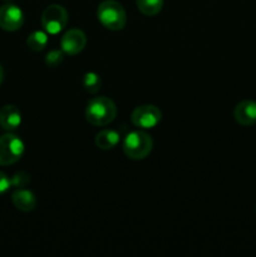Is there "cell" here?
Returning <instances> with one entry per match:
<instances>
[{
  "label": "cell",
  "mask_w": 256,
  "mask_h": 257,
  "mask_svg": "<svg viewBox=\"0 0 256 257\" xmlns=\"http://www.w3.org/2000/svg\"><path fill=\"white\" fill-rule=\"evenodd\" d=\"M30 176L25 172H18L10 178V183H12V187L17 188H23L29 183Z\"/></svg>",
  "instance_id": "obj_17"
},
{
  "label": "cell",
  "mask_w": 256,
  "mask_h": 257,
  "mask_svg": "<svg viewBox=\"0 0 256 257\" xmlns=\"http://www.w3.org/2000/svg\"><path fill=\"white\" fill-rule=\"evenodd\" d=\"M68 24V12L59 4H52L42 14V25L48 34H59Z\"/></svg>",
  "instance_id": "obj_5"
},
{
  "label": "cell",
  "mask_w": 256,
  "mask_h": 257,
  "mask_svg": "<svg viewBox=\"0 0 256 257\" xmlns=\"http://www.w3.org/2000/svg\"><path fill=\"white\" fill-rule=\"evenodd\" d=\"M118 109L114 102L108 97H95L88 102L85 107V118L88 122L97 127H103L117 117Z\"/></svg>",
  "instance_id": "obj_1"
},
{
  "label": "cell",
  "mask_w": 256,
  "mask_h": 257,
  "mask_svg": "<svg viewBox=\"0 0 256 257\" xmlns=\"http://www.w3.org/2000/svg\"><path fill=\"white\" fill-rule=\"evenodd\" d=\"M87 45V37L80 29H70L65 33L60 39V47L64 54L77 55L82 52Z\"/></svg>",
  "instance_id": "obj_8"
},
{
  "label": "cell",
  "mask_w": 256,
  "mask_h": 257,
  "mask_svg": "<svg viewBox=\"0 0 256 257\" xmlns=\"http://www.w3.org/2000/svg\"><path fill=\"white\" fill-rule=\"evenodd\" d=\"M24 142L18 136L7 133L0 137V166H10L23 157Z\"/></svg>",
  "instance_id": "obj_4"
},
{
  "label": "cell",
  "mask_w": 256,
  "mask_h": 257,
  "mask_svg": "<svg viewBox=\"0 0 256 257\" xmlns=\"http://www.w3.org/2000/svg\"><path fill=\"white\" fill-rule=\"evenodd\" d=\"M13 205L22 212H30L37 207V198L34 193L25 188H17L12 195Z\"/></svg>",
  "instance_id": "obj_11"
},
{
  "label": "cell",
  "mask_w": 256,
  "mask_h": 257,
  "mask_svg": "<svg viewBox=\"0 0 256 257\" xmlns=\"http://www.w3.org/2000/svg\"><path fill=\"white\" fill-rule=\"evenodd\" d=\"M64 52L63 50H50L45 57V64L50 68H57L62 64L64 59Z\"/></svg>",
  "instance_id": "obj_16"
},
{
  "label": "cell",
  "mask_w": 256,
  "mask_h": 257,
  "mask_svg": "<svg viewBox=\"0 0 256 257\" xmlns=\"http://www.w3.org/2000/svg\"><path fill=\"white\" fill-rule=\"evenodd\" d=\"M152 138L143 131H133L128 133L123 141V152L131 160H145L152 152Z\"/></svg>",
  "instance_id": "obj_3"
},
{
  "label": "cell",
  "mask_w": 256,
  "mask_h": 257,
  "mask_svg": "<svg viewBox=\"0 0 256 257\" xmlns=\"http://www.w3.org/2000/svg\"><path fill=\"white\" fill-rule=\"evenodd\" d=\"M48 42V34L47 32H42V30H35L32 34L28 37L27 39V45L30 50L33 52H42L45 49Z\"/></svg>",
  "instance_id": "obj_13"
},
{
  "label": "cell",
  "mask_w": 256,
  "mask_h": 257,
  "mask_svg": "<svg viewBox=\"0 0 256 257\" xmlns=\"http://www.w3.org/2000/svg\"><path fill=\"white\" fill-rule=\"evenodd\" d=\"M22 124V113L13 104L0 108V127L5 131H14Z\"/></svg>",
  "instance_id": "obj_10"
},
{
  "label": "cell",
  "mask_w": 256,
  "mask_h": 257,
  "mask_svg": "<svg viewBox=\"0 0 256 257\" xmlns=\"http://www.w3.org/2000/svg\"><path fill=\"white\" fill-rule=\"evenodd\" d=\"M83 87L90 94H95L102 87L100 75L94 72H88L83 75Z\"/></svg>",
  "instance_id": "obj_15"
},
{
  "label": "cell",
  "mask_w": 256,
  "mask_h": 257,
  "mask_svg": "<svg viewBox=\"0 0 256 257\" xmlns=\"http://www.w3.org/2000/svg\"><path fill=\"white\" fill-rule=\"evenodd\" d=\"M12 187V183H10V178L5 175L4 172L0 171V195L7 192L9 188Z\"/></svg>",
  "instance_id": "obj_18"
},
{
  "label": "cell",
  "mask_w": 256,
  "mask_h": 257,
  "mask_svg": "<svg viewBox=\"0 0 256 257\" xmlns=\"http://www.w3.org/2000/svg\"><path fill=\"white\" fill-rule=\"evenodd\" d=\"M97 17L100 24L108 30H122L127 23V14L122 5L115 0H104L97 9Z\"/></svg>",
  "instance_id": "obj_2"
},
{
  "label": "cell",
  "mask_w": 256,
  "mask_h": 257,
  "mask_svg": "<svg viewBox=\"0 0 256 257\" xmlns=\"http://www.w3.org/2000/svg\"><path fill=\"white\" fill-rule=\"evenodd\" d=\"M3 80H4V70H3V67L0 65V85H2Z\"/></svg>",
  "instance_id": "obj_19"
},
{
  "label": "cell",
  "mask_w": 256,
  "mask_h": 257,
  "mask_svg": "<svg viewBox=\"0 0 256 257\" xmlns=\"http://www.w3.org/2000/svg\"><path fill=\"white\" fill-rule=\"evenodd\" d=\"M233 118L241 125L256 124V102L255 100H242L238 103L233 110Z\"/></svg>",
  "instance_id": "obj_9"
},
{
  "label": "cell",
  "mask_w": 256,
  "mask_h": 257,
  "mask_svg": "<svg viewBox=\"0 0 256 257\" xmlns=\"http://www.w3.org/2000/svg\"><path fill=\"white\" fill-rule=\"evenodd\" d=\"M138 10L146 17H155L162 10L163 0H136Z\"/></svg>",
  "instance_id": "obj_14"
},
{
  "label": "cell",
  "mask_w": 256,
  "mask_h": 257,
  "mask_svg": "<svg viewBox=\"0 0 256 257\" xmlns=\"http://www.w3.org/2000/svg\"><path fill=\"white\" fill-rule=\"evenodd\" d=\"M24 24V14L22 9L14 4L0 7V28L7 32H17Z\"/></svg>",
  "instance_id": "obj_7"
},
{
  "label": "cell",
  "mask_w": 256,
  "mask_h": 257,
  "mask_svg": "<svg viewBox=\"0 0 256 257\" xmlns=\"http://www.w3.org/2000/svg\"><path fill=\"white\" fill-rule=\"evenodd\" d=\"M162 119V112L153 104L138 105L131 114V120L136 127L141 130H152L160 124Z\"/></svg>",
  "instance_id": "obj_6"
},
{
  "label": "cell",
  "mask_w": 256,
  "mask_h": 257,
  "mask_svg": "<svg viewBox=\"0 0 256 257\" xmlns=\"http://www.w3.org/2000/svg\"><path fill=\"white\" fill-rule=\"evenodd\" d=\"M120 135L114 130H103L95 136V146L99 150L108 151L115 148V146L119 143Z\"/></svg>",
  "instance_id": "obj_12"
}]
</instances>
